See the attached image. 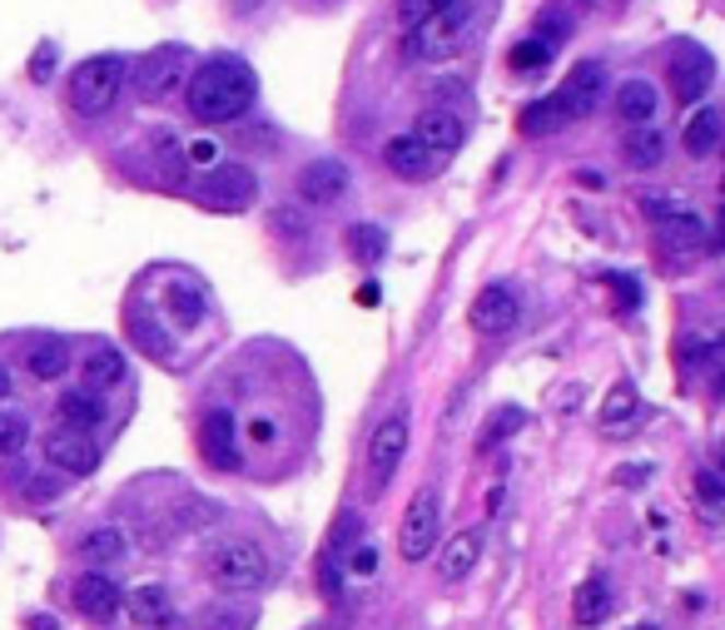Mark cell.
I'll return each mask as SVG.
<instances>
[{
    "label": "cell",
    "instance_id": "6da1fadb",
    "mask_svg": "<svg viewBox=\"0 0 725 630\" xmlns=\"http://www.w3.org/2000/svg\"><path fill=\"white\" fill-rule=\"evenodd\" d=\"M259 95V80L244 60L234 55H214L189 75V115L204 125H234Z\"/></svg>",
    "mask_w": 725,
    "mask_h": 630
},
{
    "label": "cell",
    "instance_id": "7a4b0ae2",
    "mask_svg": "<svg viewBox=\"0 0 725 630\" xmlns=\"http://www.w3.org/2000/svg\"><path fill=\"white\" fill-rule=\"evenodd\" d=\"M189 75H195V55H189L185 45H154V50H144L140 60H135L130 85L144 105H160V100L179 95V90L189 85Z\"/></svg>",
    "mask_w": 725,
    "mask_h": 630
},
{
    "label": "cell",
    "instance_id": "3957f363",
    "mask_svg": "<svg viewBox=\"0 0 725 630\" xmlns=\"http://www.w3.org/2000/svg\"><path fill=\"white\" fill-rule=\"evenodd\" d=\"M204 576L219 591H259L269 581V556H264V546L234 536V541H219L204 551Z\"/></svg>",
    "mask_w": 725,
    "mask_h": 630
},
{
    "label": "cell",
    "instance_id": "277c9868",
    "mask_svg": "<svg viewBox=\"0 0 725 630\" xmlns=\"http://www.w3.org/2000/svg\"><path fill=\"white\" fill-rule=\"evenodd\" d=\"M119 90H125V60L119 55H90V60H80L70 70L66 95L75 115H105L119 100Z\"/></svg>",
    "mask_w": 725,
    "mask_h": 630
},
{
    "label": "cell",
    "instance_id": "5b68a950",
    "mask_svg": "<svg viewBox=\"0 0 725 630\" xmlns=\"http://www.w3.org/2000/svg\"><path fill=\"white\" fill-rule=\"evenodd\" d=\"M467 21H472V0H447L437 15H428L422 25L408 31V60H447V55L463 50Z\"/></svg>",
    "mask_w": 725,
    "mask_h": 630
},
{
    "label": "cell",
    "instance_id": "8992f818",
    "mask_svg": "<svg viewBox=\"0 0 725 630\" xmlns=\"http://www.w3.org/2000/svg\"><path fill=\"white\" fill-rule=\"evenodd\" d=\"M195 199L204 203V209H214V214H244V209H254V199H259V174H254L249 164H214V170L199 179Z\"/></svg>",
    "mask_w": 725,
    "mask_h": 630
},
{
    "label": "cell",
    "instance_id": "52a82bcc",
    "mask_svg": "<svg viewBox=\"0 0 725 630\" xmlns=\"http://www.w3.org/2000/svg\"><path fill=\"white\" fill-rule=\"evenodd\" d=\"M437 532H443V497H437V487H418V492H412V502H408V512H402V526H398L402 561H412V567H418L422 556H433Z\"/></svg>",
    "mask_w": 725,
    "mask_h": 630
},
{
    "label": "cell",
    "instance_id": "ba28073f",
    "mask_svg": "<svg viewBox=\"0 0 725 630\" xmlns=\"http://www.w3.org/2000/svg\"><path fill=\"white\" fill-rule=\"evenodd\" d=\"M408 438H412V428H408V407H398V412H388L373 428V438H369V492L378 497L383 487L393 481V471L402 467V452H408Z\"/></svg>",
    "mask_w": 725,
    "mask_h": 630
},
{
    "label": "cell",
    "instance_id": "9c48e42d",
    "mask_svg": "<svg viewBox=\"0 0 725 630\" xmlns=\"http://www.w3.org/2000/svg\"><path fill=\"white\" fill-rule=\"evenodd\" d=\"M666 75H671V95L681 100V105H695V100H705V90H711V80H715V60L705 45L676 40Z\"/></svg>",
    "mask_w": 725,
    "mask_h": 630
},
{
    "label": "cell",
    "instance_id": "30bf717a",
    "mask_svg": "<svg viewBox=\"0 0 725 630\" xmlns=\"http://www.w3.org/2000/svg\"><path fill=\"white\" fill-rule=\"evenodd\" d=\"M517 318H522V299L512 283H488V289L472 299V308H467V323H472V332H482V338L512 332Z\"/></svg>",
    "mask_w": 725,
    "mask_h": 630
},
{
    "label": "cell",
    "instance_id": "8fae6325",
    "mask_svg": "<svg viewBox=\"0 0 725 630\" xmlns=\"http://www.w3.org/2000/svg\"><path fill=\"white\" fill-rule=\"evenodd\" d=\"M447 160H453V154L428 150L418 135H398V139H388V144H383V164H388L398 179H408V184L437 179V174L447 170Z\"/></svg>",
    "mask_w": 725,
    "mask_h": 630
},
{
    "label": "cell",
    "instance_id": "7c38bea8",
    "mask_svg": "<svg viewBox=\"0 0 725 630\" xmlns=\"http://www.w3.org/2000/svg\"><path fill=\"white\" fill-rule=\"evenodd\" d=\"M45 462H55V467L70 471V477H85V471L100 467V447H95V438L80 428H55L50 438H45Z\"/></svg>",
    "mask_w": 725,
    "mask_h": 630
},
{
    "label": "cell",
    "instance_id": "4fadbf2b",
    "mask_svg": "<svg viewBox=\"0 0 725 630\" xmlns=\"http://www.w3.org/2000/svg\"><path fill=\"white\" fill-rule=\"evenodd\" d=\"M557 95H562V105L572 109V119H586L596 105H601V95H607V65H601V60L572 65Z\"/></svg>",
    "mask_w": 725,
    "mask_h": 630
},
{
    "label": "cell",
    "instance_id": "5bb4252c",
    "mask_svg": "<svg viewBox=\"0 0 725 630\" xmlns=\"http://www.w3.org/2000/svg\"><path fill=\"white\" fill-rule=\"evenodd\" d=\"M348 184H353V174H348L343 160H314V164H304V174H299V199L328 209V203H338L348 194Z\"/></svg>",
    "mask_w": 725,
    "mask_h": 630
},
{
    "label": "cell",
    "instance_id": "9a60e30c",
    "mask_svg": "<svg viewBox=\"0 0 725 630\" xmlns=\"http://www.w3.org/2000/svg\"><path fill=\"white\" fill-rule=\"evenodd\" d=\"M119 606H125V591H119L105 571H90V576L75 581V610L85 620H115Z\"/></svg>",
    "mask_w": 725,
    "mask_h": 630
},
{
    "label": "cell",
    "instance_id": "2e32d148",
    "mask_svg": "<svg viewBox=\"0 0 725 630\" xmlns=\"http://www.w3.org/2000/svg\"><path fill=\"white\" fill-rule=\"evenodd\" d=\"M482 526H463L457 536H447V546H443V556H437V576L443 581H463V576H472V567L482 561Z\"/></svg>",
    "mask_w": 725,
    "mask_h": 630
},
{
    "label": "cell",
    "instance_id": "e0dca14e",
    "mask_svg": "<svg viewBox=\"0 0 725 630\" xmlns=\"http://www.w3.org/2000/svg\"><path fill=\"white\" fill-rule=\"evenodd\" d=\"M412 135L428 144V150H437V154H457L463 150V115H453V109H422L418 115V125H412Z\"/></svg>",
    "mask_w": 725,
    "mask_h": 630
},
{
    "label": "cell",
    "instance_id": "ac0fdd59",
    "mask_svg": "<svg viewBox=\"0 0 725 630\" xmlns=\"http://www.w3.org/2000/svg\"><path fill=\"white\" fill-rule=\"evenodd\" d=\"M572 125V109L562 105V95H541V100H531V105H522V115H517V129L527 139H541V135H562V129Z\"/></svg>",
    "mask_w": 725,
    "mask_h": 630
},
{
    "label": "cell",
    "instance_id": "d6986e66",
    "mask_svg": "<svg viewBox=\"0 0 725 630\" xmlns=\"http://www.w3.org/2000/svg\"><path fill=\"white\" fill-rule=\"evenodd\" d=\"M656 238L671 254H695L705 244V219L691 214V209H671L666 219H656Z\"/></svg>",
    "mask_w": 725,
    "mask_h": 630
},
{
    "label": "cell",
    "instance_id": "ffe728a7",
    "mask_svg": "<svg viewBox=\"0 0 725 630\" xmlns=\"http://www.w3.org/2000/svg\"><path fill=\"white\" fill-rule=\"evenodd\" d=\"M55 417H60V428H100L105 422V397L90 393V387H75V393H60L55 397Z\"/></svg>",
    "mask_w": 725,
    "mask_h": 630
},
{
    "label": "cell",
    "instance_id": "44dd1931",
    "mask_svg": "<svg viewBox=\"0 0 725 630\" xmlns=\"http://www.w3.org/2000/svg\"><path fill=\"white\" fill-rule=\"evenodd\" d=\"M721 139H725V115H721V109L701 105L691 119H686L681 144H686V154H691V160H705V154H715V150H721Z\"/></svg>",
    "mask_w": 725,
    "mask_h": 630
},
{
    "label": "cell",
    "instance_id": "7402d4cb",
    "mask_svg": "<svg viewBox=\"0 0 725 630\" xmlns=\"http://www.w3.org/2000/svg\"><path fill=\"white\" fill-rule=\"evenodd\" d=\"M204 457L214 462V467L234 471L238 467V447H234V417L224 412V407H214V412H204Z\"/></svg>",
    "mask_w": 725,
    "mask_h": 630
},
{
    "label": "cell",
    "instance_id": "603a6c76",
    "mask_svg": "<svg viewBox=\"0 0 725 630\" xmlns=\"http://www.w3.org/2000/svg\"><path fill=\"white\" fill-rule=\"evenodd\" d=\"M621 154H627L631 170H656V164L666 160V135H660L656 125H627Z\"/></svg>",
    "mask_w": 725,
    "mask_h": 630
},
{
    "label": "cell",
    "instance_id": "cb8c5ba5",
    "mask_svg": "<svg viewBox=\"0 0 725 630\" xmlns=\"http://www.w3.org/2000/svg\"><path fill=\"white\" fill-rule=\"evenodd\" d=\"M660 109V95L651 80H621L617 90V115L627 119V125H651Z\"/></svg>",
    "mask_w": 725,
    "mask_h": 630
},
{
    "label": "cell",
    "instance_id": "d4e9b609",
    "mask_svg": "<svg viewBox=\"0 0 725 630\" xmlns=\"http://www.w3.org/2000/svg\"><path fill=\"white\" fill-rule=\"evenodd\" d=\"M80 373H85V387H90V393H109L115 383H125V353L100 342V348H90V353H85Z\"/></svg>",
    "mask_w": 725,
    "mask_h": 630
},
{
    "label": "cell",
    "instance_id": "484cf974",
    "mask_svg": "<svg viewBox=\"0 0 725 630\" xmlns=\"http://www.w3.org/2000/svg\"><path fill=\"white\" fill-rule=\"evenodd\" d=\"M607 616H611V586L601 576L582 581V586H576V600H572V620L576 626H601Z\"/></svg>",
    "mask_w": 725,
    "mask_h": 630
},
{
    "label": "cell",
    "instance_id": "4316f807",
    "mask_svg": "<svg viewBox=\"0 0 725 630\" xmlns=\"http://www.w3.org/2000/svg\"><path fill=\"white\" fill-rule=\"evenodd\" d=\"M25 368H31L40 383H55V377L70 368V348L60 338H35L31 353H25Z\"/></svg>",
    "mask_w": 725,
    "mask_h": 630
},
{
    "label": "cell",
    "instance_id": "83f0119b",
    "mask_svg": "<svg viewBox=\"0 0 725 630\" xmlns=\"http://www.w3.org/2000/svg\"><path fill=\"white\" fill-rule=\"evenodd\" d=\"M681 358L691 368H715L725 358V323H711V328L691 332V338L681 342Z\"/></svg>",
    "mask_w": 725,
    "mask_h": 630
},
{
    "label": "cell",
    "instance_id": "f1b7e54d",
    "mask_svg": "<svg viewBox=\"0 0 725 630\" xmlns=\"http://www.w3.org/2000/svg\"><path fill=\"white\" fill-rule=\"evenodd\" d=\"M125 606H130V620H140V626H164L174 616V600L164 586H140Z\"/></svg>",
    "mask_w": 725,
    "mask_h": 630
},
{
    "label": "cell",
    "instance_id": "f546056e",
    "mask_svg": "<svg viewBox=\"0 0 725 630\" xmlns=\"http://www.w3.org/2000/svg\"><path fill=\"white\" fill-rule=\"evenodd\" d=\"M125 551H130V541H125V532H115V526H100V532H90L85 541H80V556H85V561H95V567L125 561Z\"/></svg>",
    "mask_w": 725,
    "mask_h": 630
},
{
    "label": "cell",
    "instance_id": "4dcf8cb0",
    "mask_svg": "<svg viewBox=\"0 0 725 630\" xmlns=\"http://www.w3.org/2000/svg\"><path fill=\"white\" fill-rule=\"evenodd\" d=\"M164 303H169L179 328H199V323H204V293H199L195 283H174V289L164 293Z\"/></svg>",
    "mask_w": 725,
    "mask_h": 630
},
{
    "label": "cell",
    "instance_id": "1f68e13d",
    "mask_svg": "<svg viewBox=\"0 0 725 630\" xmlns=\"http://www.w3.org/2000/svg\"><path fill=\"white\" fill-rule=\"evenodd\" d=\"M348 254H353L363 268H373L383 254H388V234H383L378 224H353L348 229Z\"/></svg>",
    "mask_w": 725,
    "mask_h": 630
},
{
    "label": "cell",
    "instance_id": "d6a6232c",
    "mask_svg": "<svg viewBox=\"0 0 725 630\" xmlns=\"http://www.w3.org/2000/svg\"><path fill=\"white\" fill-rule=\"evenodd\" d=\"M641 412V397H636V387L631 383H617L607 397H601V428H621V422H631V417Z\"/></svg>",
    "mask_w": 725,
    "mask_h": 630
},
{
    "label": "cell",
    "instance_id": "836d02e7",
    "mask_svg": "<svg viewBox=\"0 0 725 630\" xmlns=\"http://www.w3.org/2000/svg\"><path fill=\"white\" fill-rule=\"evenodd\" d=\"M522 428H527V412H522V407H498V412L482 422V438H477V447L488 452V447H498L502 438H512V432H522Z\"/></svg>",
    "mask_w": 725,
    "mask_h": 630
},
{
    "label": "cell",
    "instance_id": "e575fe53",
    "mask_svg": "<svg viewBox=\"0 0 725 630\" xmlns=\"http://www.w3.org/2000/svg\"><path fill=\"white\" fill-rule=\"evenodd\" d=\"M31 438V422L21 412H0V457H15Z\"/></svg>",
    "mask_w": 725,
    "mask_h": 630
},
{
    "label": "cell",
    "instance_id": "d590c367",
    "mask_svg": "<svg viewBox=\"0 0 725 630\" xmlns=\"http://www.w3.org/2000/svg\"><path fill=\"white\" fill-rule=\"evenodd\" d=\"M572 35V25H566V15H557V11H547V15H537V31H531V40L537 45H547V50H562V40Z\"/></svg>",
    "mask_w": 725,
    "mask_h": 630
},
{
    "label": "cell",
    "instance_id": "8d00e7d4",
    "mask_svg": "<svg viewBox=\"0 0 725 630\" xmlns=\"http://www.w3.org/2000/svg\"><path fill=\"white\" fill-rule=\"evenodd\" d=\"M447 0H398V21H402V31H412V25H422L428 15H437Z\"/></svg>",
    "mask_w": 725,
    "mask_h": 630
},
{
    "label": "cell",
    "instance_id": "74e56055",
    "mask_svg": "<svg viewBox=\"0 0 725 630\" xmlns=\"http://www.w3.org/2000/svg\"><path fill=\"white\" fill-rule=\"evenodd\" d=\"M547 60H552V50H547V45H537V40H522L517 50L507 55L512 70H537V65H547Z\"/></svg>",
    "mask_w": 725,
    "mask_h": 630
},
{
    "label": "cell",
    "instance_id": "f35d334b",
    "mask_svg": "<svg viewBox=\"0 0 725 630\" xmlns=\"http://www.w3.org/2000/svg\"><path fill=\"white\" fill-rule=\"evenodd\" d=\"M695 497H701L705 506H725V481L715 477V471H695Z\"/></svg>",
    "mask_w": 725,
    "mask_h": 630
},
{
    "label": "cell",
    "instance_id": "ab89813d",
    "mask_svg": "<svg viewBox=\"0 0 725 630\" xmlns=\"http://www.w3.org/2000/svg\"><path fill=\"white\" fill-rule=\"evenodd\" d=\"M55 60H60V50H55V45H40V50L31 55V80H45V75H50Z\"/></svg>",
    "mask_w": 725,
    "mask_h": 630
},
{
    "label": "cell",
    "instance_id": "60d3db41",
    "mask_svg": "<svg viewBox=\"0 0 725 630\" xmlns=\"http://www.w3.org/2000/svg\"><path fill=\"white\" fill-rule=\"evenodd\" d=\"M641 209H646L651 219H666L671 209H681V203H676L671 194H641Z\"/></svg>",
    "mask_w": 725,
    "mask_h": 630
},
{
    "label": "cell",
    "instance_id": "b9f144b4",
    "mask_svg": "<svg viewBox=\"0 0 725 630\" xmlns=\"http://www.w3.org/2000/svg\"><path fill=\"white\" fill-rule=\"evenodd\" d=\"M348 571H353V576H373V571H378V551H373V546H358Z\"/></svg>",
    "mask_w": 725,
    "mask_h": 630
},
{
    "label": "cell",
    "instance_id": "7bdbcfd3",
    "mask_svg": "<svg viewBox=\"0 0 725 630\" xmlns=\"http://www.w3.org/2000/svg\"><path fill=\"white\" fill-rule=\"evenodd\" d=\"M135 338H140L144 348H150V353H160V358L169 353V338H160V332H154L150 323H135Z\"/></svg>",
    "mask_w": 725,
    "mask_h": 630
},
{
    "label": "cell",
    "instance_id": "ee69618b",
    "mask_svg": "<svg viewBox=\"0 0 725 630\" xmlns=\"http://www.w3.org/2000/svg\"><path fill=\"white\" fill-rule=\"evenodd\" d=\"M189 160H195V164H204V170H214V160H219V144H209V139H199V144H189Z\"/></svg>",
    "mask_w": 725,
    "mask_h": 630
},
{
    "label": "cell",
    "instance_id": "f6af8a7d",
    "mask_svg": "<svg viewBox=\"0 0 725 630\" xmlns=\"http://www.w3.org/2000/svg\"><path fill=\"white\" fill-rule=\"evenodd\" d=\"M611 289H617V299L627 303V308H636V299H641V293H636V283H631L627 273H617V278H611Z\"/></svg>",
    "mask_w": 725,
    "mask_h": 630
},
{
    "label": "cell",
    "instance_id": "bcb514c9",
    "mask_svg": "<svg viewBox=\"0 0 725 630\" xmlns=\"http://www.w3.org/2000/svg\"><path fill=\"white\" fill-rule=\"evenodd\" d=\"M646 477H651V467H621L617 471L621 487H646Z\"/></svg>",
    "mask_w": 725,
    "mask_h": 630
},
{
    "label": "cell",
    "instance_id": "7dc6e473",
    "mask_svg": "<svg viewBox=\"0 0 725 630\" xmlns=\"http://www.w3.org/2000/svg\"><path fill=\"white\" fill-rule=\"evenodd\" d=\"M249 438L259 442V447H269V442H273V422H264V417H259V422L249 428Z\"/></svg>",
    "mask_w": 725,
    "mask_h": 630
},
{
    "label": "cell",
    "instance_id": "c3c4849f",
    "mask_svg": "<svg viewBox=\"0 0 725 630\" xmlns=\"http://www.w3.org/2000/svg\"><path fill=\"white\" fill-rule=\"evenodd\" d=\"M264 5H269V0H229L234 15H254V11H264Z\"/></svg>",
    "mask_w": 725,
    "mask_h": 630
},
{
    "label": "cell",
    "instance_id": "681fc988",
    "mask_svg": "<svg viewBox=\"0 0 725 630\" xmlns=\"http://www.w3.org/2000/svg\"><path fill=\"white\" fill-rule=\"evenodd\" d=\"M5 397H11V373L0 368V402H5Z\"/></svg>",
    "mask_w": 725,
    "mask_h": 630
},
{
    "label": "cell",
    "instance_id": "f907efd6",
    "mask_svg": "<svg viewBox=\"0 0 725 630\" xmlns=\"http://www.w3.org/2000/svg\"><path fill=\"white\" fill-rule=\"evenodd\" d=\"M31 630H55V620L45 616V620H31Z\"/></svg>",
    "mask_w": 725,
    "mask_h": 630
},
{
    "label": "cell",
    "instance_id": "816d5d0a",
    "mask_svg": "<svg viewBox=\"0 0 725 630\" xmlns=\"http://www.w3.org/2000/svg\"><path fill=\"white\" fill-rule=\"evenodd\" d=\"M715 248H725V214H721V229H715Z\"/></svg>",
    "mask_w": 725,
    "mask_h": 630
},
{
    "label": "cell",
    "instance_id": "f5cc1de1",
    "mask_svg": "<svg viewBox=\"0 0 725 630\" xmlns=\"http://www.w3.org/2000/svg\"><path fill=\"white\" fill-rule=\"evenodd\" d=\"M636 630H656V626H636Z\"/></svg>",
    "mask_w": 725,
    "mask_h": 630
},
{
    "label": "cell",
    "instance_id": "db71d44e",
    "mask_svg": "<svg viewBox=\"0 0 725 630\" xmlns=\"http://www.w3.org/2000/svg\"><path fill=\"white\" fill-rule=\"evenodd\" d=\"M582 5H592V0H582Z\"/></svg>",
    "mask_w": 725,
    "mask_h": 630
},
{
    "label": "cell",
    "instance_id": "11a10c76",
    "mask_svg": "<svg viewBox=\"0 0 725 630\" xmlns=\"http://www.w3.org/2000/svg\"><path fill=\"white\" fill-rule=\"evenodd\" d=\"M721 387H725V377H721Z\"/></svg>",
    "mask_w": 725,
    "mask_h": 630
},
{
    "label": "cell",
    "instance_id": "9f6ffc18",
    "mask_svg": "<svg viewBox=\"0 0 725 630\" xmlns=\"http://www.w3.org/2000/svg\"><path fill=\"white\" fill-rule=\"evenodd\" d=\"M721 189H725V179H721Z\"/></svg>",
    "mask_w": 725,
    "mask_h": 630
}]
</instances>
